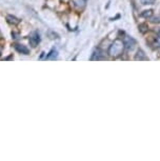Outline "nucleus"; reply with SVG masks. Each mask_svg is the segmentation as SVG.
<instances>
[{"instance_id": "nucleus-2", "label": "nucleus", "mask_w": 160, "mask_h": 161, "mask_svg": "<svg viewBox=\"0 0 160 161\" xmlns=\"http://www.w3.org/2000/svg\"><path fill=\"white\" fill-rule=\"evenodd\" d=\"M29 42L33 47H37L39 44V42H40V36H39V33L36 31L32 32L29 36Z\"/></svg>"}, {"instance_id": "nucleus-11", "label": "nucleus", "mask_w": 160, "mask_h": 161, "mask_svg": "<svg viewBox=\"0 0 160 161\" xmlns=\"http://www.w3.org/2000/svg\"><path fill=\"white\" fill-rule=\"evenodd\" d=\"M153 2H154V0H142L143 4H151V3H153Z\"/></svg>"}, {"instance_id": "nucleus-1", "label": "nucleus", "mask_w": 160, "mask_h": 161, "mask_svg": "<svg viewBox=\"0 0 160 161\" xmlns=\"http://www.w3.org/2000/svg\"><path fill=\"white\" fill-rule=\"evenodd\" d=\"M123 48H124V44H123V42L120 41V40H116L113 44L111 45L110 48H108V55L112 56V57L119 56L120 54L122 53Z\"/></svg>"}, {"instance_id": "nucleus-10", "label": "nucleus", "mask_w": 160, "mask_h": 161, "mask_svg": "<svg viewBox=\"0 0 160 161\" xmlns=\"http://www.w3.org/2000/svg\"><path fill=\"white\" fill-rule=\"evenodd\" d=\"M155 47H160V33H159L158 35H157V37H156V40H155Z\"/></svg>"}, {"instance_id": "nucleus-8", "label": "nucleus", "mask_w": 160, "mask_h": 161, "mask_svg": "<svg viewBox=\"0 0 160 161\" xmlns=\"http://www.w3.org/2000/svg\"><path fill=\"white\" fill-rule=\"evenodd\" d=\"M56 58H57V51L55 50V48H53V50L47 55V60H54Z\"/></svg>"}, {"instance_id": "nucleus-4", "label": "nucleus", "mask_w": 160, "mask_h": 161, "mask_svg": "<svg viewBox=\"0 0 160 161\" xmlns=\"http://www.w3.org/2000/svg\"><path fill=\"white\" fill-rule=\"evenodd\" d=\"M14 47H15V50L18 52V53L23 54V55H30V50L25 47V45L16 43L14 45Z\"/></svg>"}, {"instance_id": "nucleus-9", "label": "nucleus", "mask_w": 160, "mask_h": 161, "mask_svg": "<svg viewBox=\"0 0 160 161\" xmlns=\"http://www.w3.org/2000/svg\"><path fill=\"white\" fill-rule=\"evenodd\" d=\"M142 17L144 18H150V17H152V15H153V11L152 10H149V11H143L142 12Z\"/></svg>"}, {"instance_id": "nucleus-3", "label": "nucleus", "mask_w": 160, "mask_h": 161, "mask_svg": "<svg viewBox=\"0 0 160 161\" xmlns=\"http://www.w3.org/2000/svg\"><path fill=\"white\" fill-rule=\"evenodd\" d=\"M122 42H123V44H124V47L128 48V50H132V48L134 47V45L136 44V41L132 37H130V36H125V37L123 38Z\"/></svg>"}, {"instance_id": "nucleus-6", "label": "nucleus", "mask_w": 160, "mask_h": 161, "mask_svg": "<svg viewBox=\"0 0 160 161\" xmlns=\"http://www.w3.org/2000/svg\"><path fill=\"white\" fill-rule=\"evenodd\" d=\"M135 59L136 60H146L147 58L142 50H138L137 54H136V56H135Z\"/></svg>"}, {"instance_id": "nucleus-7", "label": "nucleus", "mask_w": 160, "mask_h": 161, "mask_svg": "<svg viewBox=\"0 0 160 161\" xmlns=\"http://www.w3.org/2000/svg\"><path fill=\"white\" fill-rule=\"evenodd\" d=\"M73 3L78 8H83L86 7V0H73Z\"/></svg>"}, {"instance_id": "nucleus-5", "label": "nucleus", "mask_w": 160, "mask_h": 161, "mask_svg": "<svg viewBox=\"0 0 160 161\" xmlns=\"http://www.w3.org/2000/svg\"><path fill=\"white\" fill-rule=\"evenodd\" d=\"M7 21L8 23L13 24V25H17V24L20 23V19H18L17 17L13 16V15H8L7 16Z\"/></svg>"}]
</instances>
